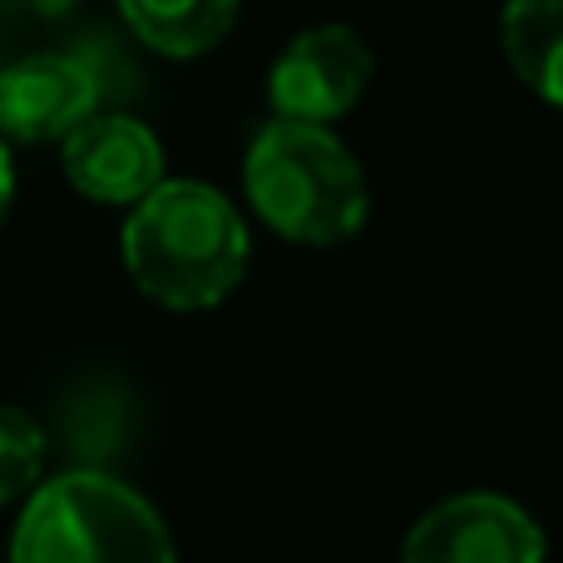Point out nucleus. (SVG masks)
<instances>
[{"label": "nucleus", "mask_w": 563, "mask_h": 563, "mask_svg": "<svg viewBox=\"0 0 563 563\" xmlns=\"http://www.w3.org/2000/svg\"><path fill=\"white\" fill-rule=\"evenodd\" d=\"M247 223L233 198L198 178H164L124 223V267L148 301L168 311H208L247 273Z\"/></svg>", "instance_id": "f257e3e1"}, {"label": "nucleus", "mask_w": 563, "mask_h": 563, "mask_svg": "<svg viewBox=\"0 0 563 563\" xmlns=\"http://www.w3.org/2000/svg\"><path fill=\"white\" fill-rule=\"evenodd\" d=\"M243 188L253 213L277 238L301 247L346 243L371 213L366 174L356 154L331 134V124H301V119L263 124L243 158Z\"/></svg>", "instance_id": "f03ea898"}, {"label": "nucleus", "mask_w": 563, "mask_h": 563, "mask_svg": "<svg viewBox=\"0 0 563 563\" xmlns=\"http://www.w3.org/2000/svg\"><path fill=\"white\" fill-rule=\"evenodd\" d=\"M10 563H178L168 525L109 470H65L25 499Z\"/></svg>", "instance_id": "7ed1b4c3"}, {"label": "nucleus", "mask_w": 563, "mask_h": 563, "mask_svg": "<svg viewBox=\"0 0 563 563\" xmlns=\"http://www.w3.org/2000/svg\"><path fill=\"white\" fill-rule=\"evenodd\" d=\"M376 55L351 25H311L287 40L267 75V99L277 119H301V124H336L341 114L361 104Z\"/></svg>", "instance_id": "20e7f679"}, {"label": "nucleus", "mask_w": 563, "mask_h": 563, "mask_svg": "<svg viewBox=\"0 0 563 563\" xmlns=\"http://www.w3.org/2000/svg\"><path fill=\"white\" fill-rule=\"evenodd\" d=\"M400 563H544V529L505 495H455L410 529Z\"/></svg>", "instance_id": "39448f33"}, {"label": "nucleus", "mask_w": 563, "mask_h": 563, "mask_svg": "<svg viewBox=\"0 0 563 563\" xmlns=\"http://www.w3.org/2000/svg\"><path fill=\"white\" fill-rule=\"evenodd\" d=\"M99 104V79L79 55H25L0 65V134L15 144H59Z\"/></svg>", "instance_id": "423d86ee"}, {"label": "nucleus", "mask_w": 563, "mask_h": 563, "mask_svg": "<svg viewBox=\"0 0 563 563\" xmlns=\"http://www.w3.org/2000/svg\"><path fill=\"white\" fill-rule=\"evenodd\" d=\"M59 164L75 194L95 203H129L164 184V144L129 114H89L75 134L59 139Z\"/></svg>", "instance_id": "0eeeda50"}, {"label": "nucleus", "mask_w": 563, "mask_h": 563, "mask_svg": "<svg viewBox=\"0 0 563 563\" xmlns=\"http://www.w3.org/2000/svg\"><path fill=\"white\" fill-rule=\"evenodd\" d=\"M59 445L79 460L75 470H104L119 460L134 435V396L119 380H79L55 410Z\"/></svg>", "instance_id": "6e6552de"}, {"label": "nucleus", "mask_w": 563, "mask_h": 563, "mask_svg": "<svg viewBox=\"0 0 563 563\" xmlns=\"http://www.w3.org/2000/svg\"><path fill=\"white\" fill-rule=\"evenodd\" d=\"M238 5L243 0H119V15L148 49L168 59H194L223 45Z\"/></svg>", "instance_id": "1a4fd4ad"}, {"label": "nucleus", "mask_w": 563, "mask_h": 563, "mask_svg": "<svg viewBox=\"0 0 563 563\" xmlns=\"http://www.w3.org/2000/svg\"><path fill=\"white\" fill-rule=\"evenodd\" d=\"M499 35L509 69L539 99L563 109V0H509Z\"/></svg>", "instance_id": "9d476101"}, {"label": "nucleus", "mask_w": 563, "mask_h": 563, "mask_svg": "<svg viewBox=\"0 0 563 563\" xmlns=\"http://www.w3.org/2000/svg\"><path fill=\"white\" fill-rule=\"evenodd\" d=\"M45 470V435L15 406H0V505L30 495Z\"/></svg>", "instance_id": "9b49d317"}, {"label": "nucleus", "mask_w": 563, "mask_h": 563, "mask_svg": "<svg viewBox=\"0 0 563 563\" xmlns=\"http://www.w3.org/2000/svg\"><path fill=\"white\" fill-rule=\"evenodd\" d=\"M10 198H15V164H10L5 134H0V218L10 213Z\"/></svg>", "instance_id": "f8f14e48"}, {"label": "nucleus", "mask_w": 563, "mask_h": 563, "mask_svg": "<svg viewBox=\"0 0 563 563\" xmlns=\"http://www.w3.org/2000/svg\"><path fill=\"white\" fill-rule=\"evenodd\" d=\"M25 5H35L40 15H65V10L79 5V0H25Z\"/></svg>", "instance_id": "ddd939ff"}]
</instances>
